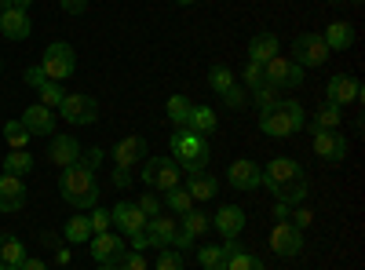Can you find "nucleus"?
<instances>
[{"mask_svg": "<svg viewBox=\"0 0 365 270\" xmlns=\"http://www.w3.org/2000/svg\"><path fill=\"white\" fill-rule=\"evenodd\" d=\"M168 150H172V161L179 165V172H187V175H197L205 172L208 157H212V150H208V139L197 135L194 128H175L172 139H168Z\"/></svg>", "mask_w": 365, "mask_h": 270, "instance_id": "f257e3e1", "label": "nucleus"}, {"mask_svg": "<svg viewBox=\"0 0 365 270\" xmlns=\"http://www.w3.org/2000/svg\"><path fill=\"white\" fill-rule=\"evenodd\" d=\"M58 190H63V201L73 208H96L99 204V183H96V172L84 168V165H70L58 175Z\"/></svg>", "mask_w": 365, "mask_h": 270, "instance_id": "f03ea898", "label": "nucleus"}, {"mask_svg": "<svg viewBox=\"0 0 365 270\" xmlns=\"http://www.w3.org/2000/svg\"><path fill=\"white\" fill-rule=\"evenodd\" d=\"M303 125H307V110H303V103H296V99H282L274 110L259 113V132L270 135V139H289Z\"/></svg>", "mask_w": 365, "mask_h": 270, "instance_id": "7ed1b4c3", "label": "nucleus"}, {"mask_svg": "<svg viewBox=\"0 0 365 270\" xmlns=\"http://www.w3.org/2000/svg\"><path fill=\"white\" fill-rule=\"evenodd\" d=\"M41 70H44V77L48 81H66V77H73V70H77V51H73V44H66V41H55V44H48L44 48V58H41Z\"/></svg>", "mask_w": 365, "mask_h": 270, "instance_id": "20e7f679", "label": "nucleus"}, {"mask_svg": "<svg viewBox=\"0 0 365 270\" xmlns=\"http://www.w3.org/2000/svg\"><path fill=\"white\" fill-rule=\"evenodd\" d=\"M259 172H263V183H259V187H267L274 197H278L285 187L299 183V179H307V175H303V165H299V161H292V157H274V161H270V165H263Z\"/></svg>", "mask_w": 365, "mask_h": 270, "instance_id": "39448f33", "label": "nucleus"}, {"mask_svg": "<svg viewBox=\"0 0 365 270\" xmlns=\"http://www.w3.org/2000/svg\"><path fill=\"white\" fill-rule=\"evenodd\" d=\"M179 165L172 161V157H146L143 161V172H139V179H143V187H150V190H172V187H179Z\"/></svg>", "mask_w": 365, "mask_h": 270, "instance_id": "423d86ee", "label": "nucleus"}, {"mask_svg": "<svg viewBox=\"0 0 365 270\" xmlns=\"http://www.w3.org/2000/svg\"><path fill=\"white\" fill-rule=\"evenodd\" d=\"M58 113H63L70 125H96L99 121V99L73 92V95H66L63 103H58Z\"/></svg>", "mask_w": 365, "mask_h": 270, "instance_id": "0eeeda50", "label": "nucleus"}, {"mask_svg": "<svg viewBox=\"0 0 365 270\" xmlns=\"http://www.w3.org/2000/svg\"><path fill=\"white\" fill-rule=\"evenodd\" d=\"M329 55H332V51L325 48L322 33H299V37L292 41V63H296V66H322Z\"/></svg>", "mask_w": 365, "mask_h": 270, "instance_id": "6e6552de", "label": "nucleus"}, {"mask_svg": "<svg viewBox=\"0 0 365 270\" xmlns=\"http://www.w3.org/2000/svg\"><path fill=\"white\" fill-rule=\"evenodd\" d=\"M263 81L274 88H299L303 84V66H296L292 58L274 55L270 63H263Z\"/></svg>", "mask_w": 365, "mask_h": 270, "instance_id": "1a4fd4ad", "label": "nucleus"}, {"mask_svg": "<svg viewBox=\"0 0 365 270\" xmlns=\"http://www.w3.org/2000/svg\"><path fill=\"white\" fill-rule=\"evenodd\" d=\"M270 252L282 256V259H292L303 252V230H296L292 223H274L270 230Z\"/></svg>", "mask_w": 365, "mask_h": 270, "instance_id": "9d476101", "label": "nucleus"}, {"mask_svg": "<svg viewBox=\"0 0 365 270\" xmlns=\"http://www.w3.org/2000/svg\"><path fill=\"white\" fill-rule=\"evenodd\" d=\"M110 219H113V227L125 234V237H139V234L146 230V216L139 212L135 201H117L113 212H110Z\"/></svg>", "mask_w": 365, "mask_h": 270, "instance_id": "9b49d317", "label": "nucleus"}, {"mask_svg": "<svg viewBox=\"0 0 365 270\" xmlns=\"http://www.w3.org/2000/svg\"><path fill=\"white\" fill-rule=\"evenodd\" d=\"M325 99H329L332 106H351V103H358V99H361V84H358V77H351V73L329 77Z\"/></svg>", "mask_w": 365, "mask_h": 270, "instance_id": "f8f14e48", "label": "nucleus"}, {"mask_svg": "<svg viewBox=\"0 0 365 270\" xmlns=\"http://www.w3.org/2000/svg\"><path fill=\"white\" fill-rule=\"evenodd\" d=\"M314 154L325 165H344L347 161V139L340 132H314Z\"/></svg>", "mask_w": 365, "mask_h": 270, "instance_id": "ddd939ff", "label": "nucleus"}, {"mask_svg": "<svg viewBox=\"0 0 365 270\" xmlns=\"http://www.w3.org/2000/svg\"><path fill=\"white\" fill-rule=\"evenodd\" d=\"M227 183H230L234 190H256V187L263 183V172H259V165H256V161L237 157V161L227 168Z\"/></svg>", "mask_w": 365, "mask_h": 270, "instance_id": "4468645a", "label": "nucleus"}, {"mask_svg": "<svg viewBox=\"0 0 365 270\" xmlns=\"http://www.w3.org/2000/svg\"><path fill=\"white\" fill-rule=\"evenodd\" d=\"M48 161L58 165V168H70L81 161V142L77 135H51L48 139Z\"/></svg>", "mask_w": 365, "mask_h": 270, "instance_id": "2eb2a0df", "label": "nucleus"}, {"mask_svg": "<svg viewBox=\"0 0 365 270\" xmlns=\"http://www.w3.org/2000/svg\"><path fill=\"white\" fill-rule=\"evenodd\" d=\"M110 157L117 168H132V165H143L146 161V139L143 135H125L113 150H110Z\"/></svg>", "mask_w": 365, "mask_h": 270, "instance_id": "dca6fc26", "label": "nucleus"}, {"mask_svg": "<svg viewBox=\"0 0 365 270\" xmlns=\"http://www.w3.org/2000/svg\"><path fill=\"white\" fill-rule=\"evenodd\" d=\"M175 230H179V223L172 219V216H154V219H146V245L150 249H172V242H175Z\"/></svg>", "mask_w": 365, "mask_h": 270, "instance_id": "f3484780", "label": "nucleus"}, {"mask_svg": "<svg viewBox=\"0 0 365 270\" xmlns=\"http://www.w3.org/2000/svg\"><path fill=\"white\" fill-rule=\"evenodd\" d=\"M22 204H26L22 175H8V172H0V212H19Z\"/></svg>", "mask_w": 365, "mask_h": 270, "instance_id": "a211bd4d", "label": "nucleus"}, {"mask_svg": "<svg viewBox=\"0 0 365 270\" xmlns=\"http://www.w3.org/2000/svg\"><path fill=\"white\" fill-rule=\"evenodd\" d=\"M22 125H26L29 135H48L51 139L55 135V113L48 106H41V103L37 106H26L22 110Z\"/></svg>", "mask_w": 365, "mask_h": 270, "instance_id": "6ab92c4d", "label": "nucleus"}, {"mask_svg": "<svg viewBox=\"0 0 365 270\" xmlns=\"http://www.w3.org/2000/svg\"><path fill=\"white\" fill-rule=\"evenodd\" d=\"M0 33H4L8 41H26L29 33H34V26H29V15H26L22 8L0 11Z\"/></svg>", "mask_w": 365, "mask_h": 270, "instance_id": "aec40b11", "label": "nucleus"}, {"mask_svg": "<svg viewBox=\"0 0 365 270\" xmlns=\"http://www.w3.org/2000/svg\"><path fill=\"white\" fill-rule=\"evenodd\" d=\"M245 223H249V216H245V208H237V204H223L220 212H216V227L223 237H241V230H245Z\"/></svg>", "mask_w": 365, "mask_h": 270, "instance_id": "412c9836", "label": "nucleus"}, {"mask_svg": "<svg viewBox=\"0 0 365 270\" xmlns=\"http://www.w3.org/2000/svg\"><path fill=\"white\" fill-rule=\"evenodd\" d=\"M91 256H96L99 263H117L120 256H125V242H120V237L117 234H96V237H91Z\"/></svg>", "mask_w": 365, "mask_h": 270, "instance_id": "4be33fe9", "label": "nucleus"}, {"mask_svg": "<svg viewBox=\"0 0 365 270\" xmlns=\"http://www.w3.org/2000/svg\"><path fill=\"white\" fill-rule=\"evenodd\" d=\"M322 41H325L329 51H347V48L354 44V26H351V22H329V29L322 33Z\"/></svg>", "mask_w": 365, "mask_h": 270, "instance_id": "5701e85b", "label": "nucleus"}, {"mask_svg": "<svg viewBox=\"0 0 365 270\" xmlns=\"http://www.w3.org/2000/svg\"><path fill=\"white\" fill-rule=\"evenodd\" d=\"M278 48H282V41L274 37V33H256L252 41H249V63H270L274 55H278Z\"/></svg>", "mask_w": 365, "mask_h": 270, "instance_id": "b1692460", "label": "nucleus"}, {"mask_svg": "<svg viewBox=\"0 0 365 270\" xmlns=\"http://www.w3.org/2000/svg\"><path fill=\"white\" fill-rule=\"evenodd\" d=\"M26 259V249L15 234H0V270H19Z\"/></svg>", "mask_w": 365, "mask_h": 270, "instance_id": "393cba45", "label": "nucleus"}, {"mask_svg": "<svg viewBox=\"0 0 365 270\" xmlns=\"http://www.w3.org/2000/svg\"><path fill=\"white\" fill-rule=\"evenodd\" d=\"M187 194H190L194 201H212V197L220 194V179L208 175V172H197V175L187 179Z\"/></svg>", "mask_w": 365, "mask_h": 270, "instance_id": "a878e982", "label": "nucleus"}, {"mask_svg": "<svg viewBox=\"0 0 365 270\" xmlns=\"http://www.w3.org/2000/svg\"><path fill=\"white\" fill-rule=\"evenodd\" d=\"M187 128H194L197 135H212V132L220 128V117H216V110H212V106H194L190 117H187Z\"/></svg>", "mask_w": 365, "mask_h": 270, "instance_id": "bb28decb", "label": "nucleus"}, {"mask_svg": "<svg viewBox=\"0 0 365 270\" xmlns=\"http://www.w3.org/2000/svg\"><path fill=\"white\" fill-rule=\"evenodd\" d=\"M63 237H66L70 245H88V242H91V223H88V216H73V219H66Z\"/></svg>", "mask_w": 365, "mask_h": 270, "instance_id": "cd10ccee", "label": "nucleus"}, {"mask_svg": "<svg viewBox=\"0 0 365 270\" xmlns=\"http://www.w3.org/2000/svg\"><path fill=\"white\" fill-rule=\"evenodd\" d=\"M227 249L223 245H205V249H197V263L205 266V270H227Z\"/></svg>", "mask_w": 365, "mask_h": 270, "instance_id": "c85d7f7f", "label": "nucleus"}, {"mask_svg": "<svg viewBox=\"0 0 365 270\" xmlns=\"http://www.w3.org/2000/svg\"><path fill=\"white\" fill-rule=\"evenodd\" d=\"M314 132H336L340 128V106H332V103H325L322 110H314Z\"/></svg>", "mask_w": 365, "mask_h": 270, "instance_id": "c756f323", "label": "nucleus"}, {"mask_svg": "<svg viewBox=\"0 0 365 270\" xmlns=\"http://www.w3.org/2000/svg\"><path fill=\"white\" fill-rule=\"evenodd\" d=\"M168 121L175 125V128H182L187 125V117H190V110H194V103L187 99V95H168Z\"/></svg>", "mask_w": 365, "mask_h": 270, "instance_id": "7c9ffc66", "label": "nucleus"}, {"mask_svg": "<svg viewBox=\"0 0 365 270\" xmlns=\"http://www.w3.org/2000/svg\"><path fill=\"white\" fill-rule=\"evenodd\" d=\"M179 219H182L179 227H182V230H187V234L194 237V242H197V237H201V234H208V227H212V219H208L205 212H197V208H190V212H182Z\"/></svg>", "mask_w": 365, "mask_h": 270, "instance_id": "2f4dec72", "label": "nucleus"}, {"mask_svg": "<svg viewBox=\"0 0 365 270\" xmlns=\"http://www.w3.org/2000/svg\"><path fill=\"white\" fill-rule=\"evenodd\" d=\"M252 103L259 106V113L263 110H274V106H278L282 103V88H274V84H259V88H252Z\"/></svg>", "mask_w": 365, "mask_h": 270, "instance_id": "473e14b6", "label": "nucleus"}, {"mask_svg": "<svg viewBox=\"0 0 365 270\" xmlns=\"http://www.w3.org/2000/svg\"><path fill=\"white\" fill-rule=\"evenodd\" d=\"M165 201H168V212H175V216H182V212H190V208H194V197L187 194V187L165 190Z\"/></svg>", "mask_w": 365, "mask_h": 270, "instance_id": "72a5a7b5", "label": "nucleus"}, {"mask_svg": "<svg viewBox=\"0 0 365 270\" xmlns=\"http://www.w3.org/2000/svg\"><path fill=\"white\" fill-rule=\"evenodd\" d=\"M29 168H34V157H29V150H11V154L4 157V172H8V175H26Z\"/></svg>", "mask_w": 365, "mask_h": 270, "instance_id": "f704fd0d", "label": "nucleus"}, {"mask_svg": "<svg viewBox=\"0 0 365 270\" xmlns=\"http://www.w3.org/2000/svg\"><path fill=\"white\" fill-rule=\"evenodd\" d=\"M307 194H311L307 179H299V183H292V187H285V190L278 194V201H282V204H289V208H296V204L307 201Z\"/></svg>", "mask_w": 365, "mask_h": 270, "instance_id": "c9c22d12", "label": "nucleus"}, {"mask_svg": "<svg viewBox=\"0 0 365 270\" xmlns=\"http://www.w3.org/2000/svg\"><path fill=\"white\" fill-rule=\"evenodd\" d=\"M230 84H237V81H234V73H230L227 66H212V70H208V88H212L216 95H223Z\"/></svg>", "mask_w": 365, "mask_h": 270, "instance_id": "e433bc0d", "label": "nucleus"}, {"mask_svg": "<svg viewBox=\"0 0 365 270\" xmlns=\"http://www.w3.org/2000/svg\"><path fill=\"white\" fill-rule=\"evenodd\" d=\"M227 270H267V266H263V259H256L249 249H241V252H234V256L227 259Z\"/></svg>", "mask_w": 365, "mask_h": 270, "instance_id": "4c0bfd02", "label": "nucleus"}, {"mask_svg": "<svg viewBox=\"0 0 365 270\" xmlns=\"http://www.w3.org/2000/svg\"><path fill=\"white\" fill-rule=\"evenodd\" d=\"M4 139L11 142V150H26V142L34 139V135L26 132V125H22V121H8V125H4Z\"/></svg>", "mask_w": 365, "mask_h": 270, "instance_id": "58836bf2", "label": "nucleus"}, {"mask_svg": "<svg viewBox=\"0 0 365 270\" xmlns=\"http://www.w3.org/2000/svg\"><path fill=\"white\" fill-rule=\"evenodd\" d=\"M220 99H223V106H227V110H245V106H249V92H245L241 84H230Z\"/></svg>", "mask_w": 365, "mask_h": 270, "instance_id": "ea45409f", "label": "nucleus"}, {"mask_svg": "<svg viewBox=\"0 0 365 270\" xmlns=\"http://www.w3.org/2000/svg\"><path fill=\"white\" fill-rule=\"evenodd\" d=\"M139 212H143L146 219H154V216L165 212V201H161L158 194H139Z\"/></svg>", "mask_w": 365, "mask_h": 270, "instance_id": "a19ab883", "label": "nucleus"}, {"mask_svg": "<svg viewBox=\"0 0 365 270\" xmlns=\"http://www.w3.org/2000/svg\"><path fill=\"white\" fill-rule=\"evenodd\" d=\"M37 92H41V106H48V110H51V106H58V103L66 99V92H63V88H58L55 81H48L44 88H37Z\"/></svg>", "mask_w": 365, "mask_h": 270, "instance_id": "79ce46f5", "label": "nucleus"}, {"mask_svg": "<svg viewBox=\"0 0 365 270\" xmlns=\"http://www.w3.org/2000/svg\"><path fill=\"white\" fill-rule=\"evenodd\" d=\"M88 223H91V237H96V234H106L113 219H110L106 208H99V204H96V208H91V216H88Z\"/></svg>", "mask_w": 365, "mask_h": 270, "instance_id": "37998d69", "label": "nucleus"}, {"mask_svg": "<svg viewBox=\"0 0 365 270\" xmlns=\"http://www.w3.org/2000/svg\"><path fill=\"white\" fill-rule=\"evenodd\" d=\"M285 223H292L296 230H307V227H314V212H311V208H299V204H296Z\"/></svg>", "mask_w": 365, "mask_h": 270, "instance_id": "c03bdc74", "label": "nucleus"}, {"mask_svg": "<svg viewBox=\"0 0 365 270\" xmlns=\"http://www.w3.org/2000/svg\"><path fill=\"white\" fill-rule=\"evenodd\" d=\"M241 81H245V92L259 88V84H263V66H259V63H249L245 70H241Z\"/></svg>", "mask_w": 365, "mask_h": 270, "instance_id": "a18cd8bd", "label": "nucleus"}, {"mask_svg": "<svg viewBox=\"0 0 365 270\" xmlns=\"http://www.w3.org/2000/svg\"><path fill=\"white\" fill-rule=\"evenodd\" d=\"M117 270H146V259H143V252H135V249L128 252V249H125V256L117 259Z\"/></svg>", "mask_w": 365, "mask_h": 270, "instance_id": "49530a36", "label": "nucleus"}, {"mask_svg": "<svg viewBox=\"0 0 365 270\" xmlns=\"http://www.w3.org/2000/svg\"><path fill=\"white\" fill-rule=\"evenodd\" d=\"M158 270H182V256L175 249H161L158 256Z\"/></svg>", "mask_w": 365, "mask_h": 270, "instance_id": "de8ad7c7", "label": "nucleus"}, {"mask_svg": "<svg viewBox=\"0 0 365 270\" xmlns=\"http://www.w3.org/2000/svg\"><path fill=\"white\" fill-rule=\"evenodd\" d=\"M103 157H106L103 150H99V146H91V150H84V154H81V161H77V165H84V168H91V172H96Z\"/></svg>", "mask_w": 365, "mask_h": 270, "instance_id": "09e8293b", "label": "nucleus"}, {"mask_svg": "<svg viewBox=\"0 0 365 270\" xmlns=\"http://www.w3.org/2000/svg\"><path fill=\"white\" fill-rule=\"evenodd\" d=\"M22 81H26L29 88H44V84H48V77H44V70H41V66H29V70L22 73Z\"/></svg>", "mask_w": 365, "mask_h": 270, "instance_id": "8fccbe9b", "label": "nucleus"}, {"mask_svg": "<svg viewBox=\"0 0 365 270\" xmlns=\"http://www.w3.org/2000/svg\"><path fill=\"white\" fill-rule=\"evenodd\" d=\"M113 187L117 190H128L132 187V168H113Z\"/></svg>", "mask_w": 365, "mask_h": 270, "instance_id": "3c124183", "label": "nucleus"}, {"mask_svg": "<svg viewBox=\"0 0 365 270\" xmlns=\"http://www.w3.org/2000/svg\"><path fill=\"white\" fill-rule=\"evenodd\" d=\"M63 11L66 15H84L88 11V0H63Z\"/></svg>", "mask_w": 365, "mask_h": 270, "instance_id": "603ef678", "label": "nucleus"}, {"mask_svg": "<svg viewBox=\"0 0 365 270\" xmlns=\"http://www.w3.org/2000/svg\"><path fill=\"white\" fill-rule=\"evenodd\" d=\"M19 270H48V263H44V259H37V256H26Z\"/></svg>", "mask_w": 365, "mask_h": 270, "instance_id": "864d4df0", "label": "nucleus"}, {"mask_svg": "<svg viewBox=\"0 0 365 270\" xmlns=\"http://www.w3.org/2000/svg\"><path fill=\"white\" fill-rule=\"evenodd\" d=\"M289 212H292L289 204H282V201H274V223H285V219H289Z\"/></svg>", "mask_w": 365, "mask_h": 270, "instance_id": "5fc2aeb1", "label": "nucleus"}, {"mask_svg": "<svg viewBox=\"0 0 365 270\" xmlns=\"http://www.w3.org/2000/svg\"><path fill=\"white\" fill-rule=\"evenodd\" d=\"M70 256H73V252H70L66 245H58V249H55V259H58V263H63V266L70 263Z\"/></svg>", "mask_w": 365, "mask_h": 270, "instance_id": "6e6d98bb", "label": "nucleus"}, {"mask_svg": "<svg viewBox=\"0 0 365 270\" xmlns=\"http://www.w3.org/2000/svg\"><path fill=\"white\" fill-rule=\"evenodd\" d=\"M29 4H34V0H11V8H22V11H26Z\"/></svg>", "mask_w": 365, "mask_h": 270, "instance_id": "4d7b16f0", "label": "nucleus"}, {"mask_svg": "<svg viewBox=\"0 0 365 270\" xmlns=\"http://www.w3.org/2000/svg\"><path fill=\"white\" fill-rule=\"evenodd\" d=\"M96 270H117V263H99Z\"/></svg>", "mask_w": 365, "mask_h": 270, "instance_id": "13d9d810", "label": "nucleus"}, {"mask_svg": "<svg viewBox=\"0 0 365 270\" xmlns=\"http://www.w3.org/2000/svg\"><path fill=\"white\" fill-rule=\"evenodd\" d=\"M175 4H182V8H190V4H197V0H175Z\"/></svg>", "mask_w": 365, "mask_h": 270, "instance_id": "bf43d9fd", "label": "nucleus"}, {"mask_svg": "<svg viewBox=\"0 0 365 270\" xmlns=\"http://www.w3.org/2000/svg\"><path fill=\"white\" fill-rule=\"evenodd\" d=\"M11 8V0H0V11H8Z\"/></svg>", "mask_w": 365, "mask_h": 270, "instance_id": "052dcab7", "label": "nucleus"}, {"mask_svg": "<svg viewBox=\"0 0 365 270\" xmlns=\"http://www.w3.org/2000/svg\"><path fill=\"white\" fill-rule=\"evenodd\" d=\"M329 4H344V0H329Z\"/></svg>", "mask_w": 365, "mask_h": 270, "instance_id": "680f3d73", "label": "nucleus"}, {"mask_svg": "<svg viewBox=\"0 0 365 270\" xmlns=\"http://www.w3.org/2000/svg\"><path fill=\"white\" fill-rule=\"evenodd\" d=\"M0 70H4V63H0Z\"/></svg>", "mask_w": 365, "mask_h": 270, "instance_id": "e2e57ef3", "label": "nucleus"}, {"mask_svg": "<svg viewBox=\"0 0 365 270\" xmlns=\"http://www.w3.org/2000/svg\"><path fill=\"white\" fill-rule=\"evenodd\" d=\"M63 270H70V266H63Z\"/></svg>", "mask_w": 365, "mask_h": 270, "instance_id": "0e129e2a", "label": "nucleus"}, {"mask_svg": "<svg viewBox=\"0 0 365 270\" xmlns=\"http://www.w3.org/2000/svg\"><path fill=\"white\" fill-rule=\"evenodd\" d=\"M358 4H361V0H358Z\"/></svg>", "mask_w": 365, "mask_h": 270, "instance_id": "69168bd1", "label": "nucleus"}]
</instances>
